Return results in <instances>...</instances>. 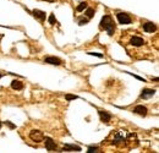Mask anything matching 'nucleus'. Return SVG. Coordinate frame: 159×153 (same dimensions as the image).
<instances>
[{"label":"nucleus","instance_id":"nucleus-9","mask_svg":"<svg viewBox=\"0 0 159 153\" xmlns=\"http://www.w3.org/2000/svg\"><path fill=\"white\" fill-rule=\"evenodd\" d=\"M147 108L146 107H143V106H137L134 108V113L138 114V115H142V116H146L147 115Z\"/></svg>","mask_w":159,"mask_h":153},{"label":"nucleus","instance_id":"nucleus-18","mask_svg":"<svg viewBox=\"0 0 159 153\" xmlns=\"http://www.w3.org/2000/svg\"><path fill=\"white\" fill-rule=\"evenodd\" d=\"M87 23H88V18L80 20V22H78V25H80V26H83V25H87Z\"/></svg>","mask_w":159,"mask_h":153},{"label":"nucleus","instance_id":"nucleus-23","mask_svg":"<svg viewBox=\"0 0 159 153\" xmlns=\"http://www.w3.org/2000/svg\"><path fill=\"white\" fill-rule=\"evenodd\" d=\"M0 77H1V74H0Z\"/></svg>","mask_w":159,"mask_h":153},{"label":"nucleus","instance_id":"nucleus-12","mask_svg":"<svg viewBox=\"0 0 159 153\" xmlns=\"http://www.w3.org/2000/svg\"><path fill=\"white\" fill-rule=\"evenodd\" d=\"M32 13H33V16L34 17H37L38 20H40V21H44L45 20V12L44 11H40V10H33L32 11Z\"/></svg>","mask_w":159,"mask_h":153},{"label":"nucleus","instance_id":"nucleus-3","mask_svg":"<svg viewBox=\"0 0 159 153\" xmlns=\"http://www.w3.org/2000/svg\"><path fill=\"white\" fill-rule=\"evenodd\" d=\"M117 21H119V23H121V25H130L131 23V17L127 15V13H125V12H119L117 13Z\"/></svg>","mask_w":159,"mask_h":153},{"label":"nucleus","instance_id":"nucleus-14","mask_svg":"<svg viewBox=\"0 0 159 153\" xmlns=\"http://www.w3.org/2000/svg\"><path fill=\"white\" fill-rule=\"evenodd\" d=\"M85 9H87V3L85 1V3H81L77 8H76V11H78V12H81V11H83Z\"/></svg>","mask_w":159,"mask_h":153},{"label":"nucleus","instance_id":"nucleus-15","mask_svg":"<svg viewBox=\"0 0 159 153\" xmlns=\"http://www.w3.org/2000/svg\"><path fill=\"white\" fill-rule=\"evenodd\" d=\"M86 15H87L88 18H92V17L94 16V9H87Z\"/></svg>","mask_w":159,"mask_h":153},{"label":"nucleus","instance_id":"nucleus-16","mask_svg":"<svg viewBox=\"0 0 159 153\" xmlns=\"http://www.w3.org/2000/svg\"><path fill=\"white\" fill-rule=\"evenodd\" d=\"M66 101H73V99H77V96H73V94H66L65 96Z\"/></svg>","mask_w":159,"mask_h":153},{"label":"nucleus","instance_id":"nucleus-1","mask_svg":"<svg viewBox=\"0 0 159 153\" xmlns=\"http://www.w3.org/2000/svg\"><path fill=\"white\" fill-rule=\"evenodd\" d=\"M100 28H104L109 36H113L114 34V31H115V23L112 18L110 15H105L104 17L102 18L100 21Z\"/></svg>","mask_w":159,"mask_h":153},{"label":"nucleus","instance_id":"nucleus-13","mask_svg":"<svg viewBox=\"0 0 159 153\" xmlns=\"http://www.w3.org/2000/svg\"><path fill=\"white\" fill-rule=\"evenodd\" d=\"M11 87L13 89H16V91H21V89L23 88V83L21 81H18V80H13L11 82Z\"/></svg>","mask_w":159,"mask_h":153},{"label":"nucleus","instance_id":"nucleus-19","mask_svg":"<svg viewBox=\"0 0 159 153\" xmlns=\"http://www.w3.org/2000/svg\"><path fill=\"white\" fill-rule=\"evenodd\" d=\"M97 149H98V147H89L88 148V153H92V152H97Z\"/></svg>","mask_w":159,"mask_h":153},{"label":"nucleus","instance_id":"nucleus-10","mask_svg":"<svg viewBox=\"0 0 159 153\" xmlns=\"http://www.w3.org/2000/svg\"><path fill=\"white\" fill-rule=\"evenodd\" d=\"M143 30L146 31L147 33H153L157 30V26L153 22H146L143 25Z\"/></svg>","mask_w":159,"mask_h":153},{"label":"nucleus","instance_id":"nucleus-5","mask_svg":"<svg viewBox=\"0 0 159 153\" xmlns=\"http://www.w3.org/2000/svg\"><path fill=\"white\" fill-rule=\"evenodd\" d=\"M130 44L134 47H141L144 44V39L141 37H132L130 39Z\"/></svg>","mask_w":159,"mask_h":153},{"label":"nucleus","instance_id":"nucleus-7","mask_svg":"<svg viewBox=\"0 0 159 153\" xmlns=\"http://www.w3.org/2000/svg\"><path fill=\"white\" fill-rule=\"evenodd\" d=\"M154 93H155L154 89L146 88V89H143V91H142V93H141V98H143V99H148V98H151V97H153Z\"/></svg>","mask_w":159,"mask_h":153},{"label":"nucleus","instance_id":"nucleus-17","mask_svg":"<svg viewBox=\"0 0 159 153\" xmlns=\"http://www.w3.org/2000/svg\"><path fill=\"white\" fill-rule=\"evenodd\" d=\"M49 23H52V25H55V23H57V18H55V16L53 15V13L49 16Z\"/></svg>","mask_w":159,"mask_h":153},{"label":"nucleus","instance_id":"nucleus-2","mask_svg":"<svg viewBox=\"0 0 159 153\" xmlns=\"http://www.w3.org/2000/svg\"><path fill=\"white\" fill-rule=\"evenodd\" d=\"M30 138L32 141L38 143V142L44 141V135H43L42 131H39V130H32L30 132Z\"/></svg>","mask_w":159,"mask_h":153},{"label":"nucleus","instance_id":"nucleus-20","mask_svg":"<svg viewBox=\"0 0 159 153\" xmlns=\"http://www.w3.org/2000/svg\"><path fill=\"white\" fill-rule=\"evenodd\" d=\"M91 55H95V57H98V58H103V55L102 54H98V53H89Z\"/></svg>","mask_w":159,"mask_h":153},{"label":"nucleus","instance_id":"nucleus-4","mask_svg":"<svg viewBox=\"0 0 159 153\" xmlns=\"http://www.w3.org/2000/svg\"><path fill=\"white\" fill-rule=\"evenodd\" d=\"M44 142H45V148L48 151H55V149H57V143H55V141H53L52 138L47 137Z\"/></svg>","mask_w":159,"mask_h":153},{"label":"nucleus","instance_id":"nucleus-6","mask_svg":"<svg viewBox=\"0 0 159 153\" xmlns=\"http://www.w3.org/2000/svg\"><path fill=\"white\" fill-rule=\"evenodd\" d=\"M44 61L48 62V64H52V65H61L63 64V60L59 58H55V57H48L44 59Z\"/></svg>","mask_w":159,"mask_h":153},{"label":"nucleus","instance_id":"nucleus-22","mask_svg":"<svg viewBox=\"0 0 159 153\" xmlns=\"http://www.w3.org/2000/svg\"><path fill=\"white\" fill-rule=\"evenodd\" d=\"M1 125H3V124H1V121H0V129H1Z\"/></svg>","mask_w":159,"mask_h":153},{"label":"nucleus","instance_id":"nucleus-11","mask_svg":"<svg viewBox=\"0 0 159 153\" xmlns=\"http://www.w3.org/2000/svg\"><path fill=\"white\" fill-rule=\"evenodd\" d=\"M63 151H66V152H80L81 151V147H78V146H73V144H65Z\"/></svg>","mask_w":159,"mask_h":153},{"label":"nucleus","instance_id":"nucleus-21","mask_svg":"<svg viewBox=\"0 0 159 153\" xmlns=\"http://www.w3.org/2000/svg\"><path fill=\"white\" fill-rule=\"evenodd\" d=\"M6 124L9 125V127H11V129H15V125H13V124H11L10 121H6Z\"/></svg>","mask_w":159,"mask_h":153},{"label":"nucleus","instance_id":"nucleus-8","mask_svg":"<svg viewBox=\"0 0 159 153\" xmlns=\"http://www.w3.org/2000/svg\"><path fill=\"white\" fill-rule=\"evenodd\" d=\"M98 114H99L100 120H102L103 123H109L110 120H112V115H110L108 112H104V110H99Z\"/></svg>","mask_w":159,"mask_h":153}]
</instances>
